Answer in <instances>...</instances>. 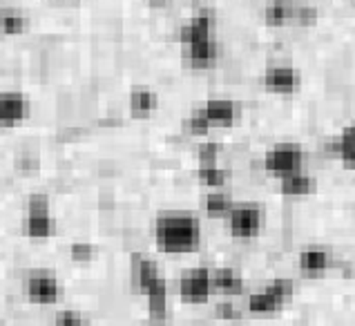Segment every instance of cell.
Listing matches in <instances>:
<instances>
[{
	"label": "cell",
	"instance_id": "1",
	"mask_svg": "<svg viewBox=\"0 0 355 326\" xmlns=\"http://www.w3.org/2000/svg\"><path fill=\"white\" fill-rule=\"evenodd\" d=\"M155 241L161 252H192L201 243V223L190 212H164L155 221Z\"/></svg>",
	"mask_w": 355,
	"mask_h": 326
},
{
	"label": "cell",
	"instance_id": "2",
	"mask_svg": "<svg viewBox=\"0 0 355 326\" xmlns=\"http://www.w3.org/2000/svg\"><path fill=\"white\" fill-rule=\"evenodd\" d=\"M293 293H295V284H293V280L277 277V280H272L266 289L255 291L250 295L248 311L252 315H272V313H277L286 302H291Z\"/></svg>",
	"mask_w": 355,
	"mask_h": 326
},
{
	"label": "cell",
	"instance_id": "3",
	"mask_svg": "<svg viewBox=\"0 0 355 326\" xmlns=\"http://www.w3.org/2000/svg\"><path fill=\"white\" fill-rule=\"evenodd\" d=\"M226 217L230 235L237 239H255L263 228V208L252 201L232 206Z\"/></svg>",
	"mask_w": 355,
	"mask_h": 326
},
{
	"label": "cell",
	"instance_id": "4",
	"mask_svg": "<svg viewBox=\"0 0 355 326\" xmlns=\"http://www.w3.org/2000/svg\"><path fill=\"white\" fill-rule=\"evenodd\" d=\"M304 148L297 144H277L263 155V168L275 177H286L293 172L304 170Z\"/></svg>",
	"mask_w": 355,
	"mask_h": 326
},
{
	"label": "cell",
	"instance_id": "5",
	"mask_svg": "<svg viewBox=\"0 0 355 326\" xmlns=\"http://www.w3.org/2000/svg\"><path fill=\"white\" fill-rule=\"evenodd\" d=\"M25 235L29 239H49L54 235V219L49 212V199L45 195H32L27 199Z\"/></svg>",
	"mask_w": 355,
	"mask_h": 326
},
{
	"label": "cell",
	"instance_id": "6",
	"mask_svg": "<svg viewBox=\"0 0 355 326\" xmlns=\"http://www.w3.org/2000/svg\"><path fill=\"white\" fill-rule=\"evenodd\" d=\"M25 295L29 302L40 304V307H49L56 304L63 295V284L49 271H32L25 280Z\"/></svg>",
	"mask_w": 355,
	"mask_h": 326
},
{
	"label": "cell",
	"instance_id": "7",
	"mask_svg": "<svg viewBox=\"0 0 355 326\" xmlns=\"http://www.w3.org/2000/svg\"><path fill=\"white\" fill-rule=\"evenodd\" d=\"M261 83L268 92H272V94L291 96V94H295V92L300 89L302 74L291 65H272V67L266 69V72H263Z\"/></svg>",
	"mask_w": 355,
	"mask_h": 326
},
{
	"label": "cell",
	"instance_id": "8",
	"mask_svg": "<svg viewBox=\"0 0 355 326\" xmlns=\"http://www.w3.org/2000/svg\"><path fill=\"white\" fill-rule=\"evenodd\" d=\"M179 293L188 304H206L212 295L210 268H192L179 282Z\"/></svg>",
	"mask_w": 355,
	"mask_h": 326
},
{
	"label": "cell",
	"instance_id": "9",
	"mask_svg": "<svg viewBox=\"0 0 355 326\" xmlns=\"http://www.w3.org/2000/svg\"><path fill=\"white\" fill-rule=\"evenodd\" d=\"M29 117V98L23 92H0V128H16Z\"/></svg>",
	"mask_w": 355,
	"mask_h": 326
},
{
	"label": "cell",
	"instance_id": "10",
	"mask_svg": "<svg viewBox=\"0 0 355 326\" xmlns=\"http://www.w3.org/2000/svg\"><path fill=\"white\" fill-rule=\"evenodd\" d=\"M201 114L206 117L210 128H228L239 117V105L230 98H208L204 105L199 108Z\"/></svg>",
	"mask_w": 355,
	"mask_h": 326
},
{
	"label": "cell",
	"instance_id": "11",
	"mask_svg": "<svg viewBox=\"0 0 355 326\" xmlns=\"http://www.w3.org/2000/svg\"><path fill=\"white\" fill-rule=\"evenodd\" d=\"M212 36H215V16L208 12L195 14L179 29V40L184 43V47L190 43H197V40L212 38Z\"/></svg>",
	"mask_w": 355,
	"mask_h": 326
},
{
	"label": "cell",
	"instance_id": "12",
	"mask_svg": "<svg viewBox=\"0 0 355 326\" xmlns=\"http://www.w3.org/2000/svg\"><path fill=\"white\" fill-rule=\"evenodd\" d=\"M210 286H212V293L232 298V295L243 293V277L239 271L224 266V268L210 271Z\"/></svg>",
	"mask_w": 355,
	"mask_h": 326
},
{
	"label": "cell",
	"instance_id": "13",
	"mask_svg": "<svg viewBox=\"0 0 355 326\" xmlns=\"http://www.w3.org/2000/svg\"><path fill=\"white\" fill-rule=\"evenodd\" d=\"M217 56H219V45H217L215 36L186 45V58H188V63H190L192 67L204 69V67L215 65Z\"/></svg>",
	"mask_w": 355,
	"mask_h": 326
},
{
	"label": "cell",
	"instance_id": "14",
	"mask_svg": "<svg viewBox=\"0 0 355 326\" xmlns=\"http://www.w3.org/2000/svg\"><path fill=\"white\" fill-rule=\"evenodd\" d=\"M295 7L293 0H268L263 5V23L268 27H286L295 18Z\"/></svg>",
	"mask_w": 355,
	"mask_h": 326
},
{
	"label": "cell",
	"instance_id": "15",
	"mask_svg": "<svg viewBox=\"0 0 355 326\" xmlns=\"http://www.w3.org/2000/svg\"><path fill=\"white\" fill-rule=\"evenodd\" d=\"M148 298V307H150V320H166V311H168V284L164 277H159L157 282H152L150 286L144 291Z\"/></svg>",
	"mask_w": 355,
	"mask_h": 326
},
{
	"label": "cell",
	"instance_id": "16",
	"mask_svg": "<svg viewBox=\"0 0 355 326\" xmlns=\"http://www.w3.org/2000/svg\"><path fill=\"white\" fill-rule=\"evenodd\" d=\"M29 29V18L18 7H0V34L23 36Z\"/></svg>",
	"mask_w": 355,
	"mask_h": 326
},
{
	"label": "cell",
	"instance_id": "17",
	"mask_svg": "<svg viewBox=\"0 0 355 326\" xmlns=\"http://www.w3.org/2000/svg\"><path fill=\"white\" fill-rule=\"evenodd\" d=\"M279 183H282L279 190L286 197H306V195H311V192H315V186H318L315 179H313L311 175H306L304 170L282 177Z\"/></svg>",
	"mask_w": 355,
	"mask_h": 326
},
{
	"label": "cell",
	"instance_id": "18",
	"mask_svg": "<svg viewBox=\"0 0 355 326\" xmlns=\"http://www.w3.org/2000/svg\"><path fill=\"white\" fill-rule=\"evenodd\" d=\"M331 268V252L324 248H306L300 252V271L309 275H322Z\"/></svg>",
	"mask_w": 355,
	"mask_h": 326
},
{
	"label": "cell",
	"instance_id": "19",
	"mask_svg": "<svg viewBox=\"0 0 355 326\" xmlns=\"http://www.w3.org/2000/svg\"><path fill=\"white\" fill-rule=\"evenodd\" d=\"M159 108V96L150 87H135L130 94V110L135 117H150Z\"/></svg>",
	"mask_w": 355,
	"mask_h": 326
},
{
	"label": "cell",
	"instance_id": "20",
	"mask_svg": "<svg viewBox=\"0 0 355 326\" xmlns=\"http://www.w3.org/2000/svg\"><path fill=\"white\" fill-rule=\"evenodd\" d=\"M135 268H132V280H135V286L144 293L152 282H157L161 277L157 261H152L148 257H141V255H135Z\"/></svg>",
	"mask_w": 355,
	"mask_h": 326
},
{
	"label": "cell",
	"instance_id": "21",
	"mask_svg": "<svg viewBox=\"0 0 355 326\" xmlns=\"http://www.w3.org/2000/svg\"><path fill=\"white\" fill-rule=\"evenodd\" d=\"M336 152L340 155L342 163L347 168H355V128L349 126L340 132V137L336 141Z\"/></svg>",
	"mask_w": 355,
	"mask_h": 326
},
{
	"label": "cell",
	"instance_id": "22",
	"mask_svg": "<svg viewBox=\"0 0 355 326\" xmlns=\"http://www.w3.org/2000/svg\"><path fill=\"white\" fill-rule=\"evenodd\" d=\"M204 206H206V212L210 217H226L230 212V208L235 206V201H232V197L228 195V192H224L219 188V190L208 192Z\"/></svg>",
	"mask_w": 355,
	"mask_h": 326
},
{
	"label": "cell",
	"instance_id": "23",
	"mask_svg": "<svg viewBox=\"0 0 355 326\" xmlns=\"http://www.w3.org/2000/svg\"><path fill=\"white\" fill-rule=\"evenodd\" d=\"M199 179L204 181L208 188L219 190V188L226 186L228 172L224 168H219L217 163H208V166H201V163H199Z\"/></svg>",
	"mask_w": 355,
	"mask_h": 326
},
{
	"label": "cell",
	"instance_id": "24",
	"mask_svg": "<svg viewBox=\"0 0 355 326\" xmlns=\"http://www.w3.org/2000/svg\"><path fill=\"white\" fill-rule=\"evenodd\" d=\"M186 130L190 132V135H195V137H204V135H208L210 123L206 121V117L197 110L186 119Z\"/></svg>",
	"mask_w": 355,
	"mask_h": 326
},
{
	"label": "cell",
	"instance_id": "25",
	"mask_svg": "<svg viewBox=\"0 0 355 326\" xmlns=\"http://www.w3.org/2000/svg\"><path fill=\"white\" fill-rule=\"evenodd\" d=\"M293 23L300 25V27H311L318 23V9L311 7V5H297L295 7V18H293Z\"/></svg>",
	"mask_w": 355,
	"mask_h": 326
},
{
	"label": "cell",
	"instance_id": "26",
	"mask_svg": "<svg viewBox=\"0 0 355 326\" xmlns=\"http://www.w3.org/2000/svg\"><path fill=\"white\" fill-rule=\"evenodd\" d=\"M56 326H87V320L80 311L67 309L56 315Z\"/></svg>",
	"mask_w": 355,
	"mask_h": 326
},
{
	"label": "cell",
	"instance_id": "27",
	"mask_svg": "<svg viewBox=\"0 0 355 326\" xmlns=\"http://www.w3.org/2000/svg\"><path fill=\"white\" fill-rule=\"evenodd\" d=\"M69 255H72L74 261H92L94 259V246L87 241H74L72 248H69Z\"/></svg>",
	"mask_w": 355,
	"mask_h": 326
},
{
	"label": "cell",
	"instance_id": "28",
	"mask_svg": "<svg viewBox=\"0 0 355 326\" xmlns=\"http://www.w3.org/2000/svg\"><path fill=\"white\" fill-rule=\"evenodd\" d=\"M219 159V146L217 144H206L199 148V163L208 166V163H217Z\"/></svg>",
	"mask_w": 355,
	"mask_h": 326
},
{
	"label": "cell",
	"instance_id": "29",
	"mask_svg": "<svg viewBox=\"0 0 355 326\" xmlns=\"http://www.w3.org/2000/svg\"><path fill=\"white\" fill-rule=\"evenodd\" d=\"M215 315H217V318H221V320H237L239 318V313H237L235 304H232V302H221V304H217Z\"/></svg>",
	"mask_w": 355,
	"mask_h": 326
},
{
	"label": "cell",
	"instance_id": "30",
	"mask_svg": "<svg viewBox=\"0 0 355 326\" xmlns=\"http://www.w3.org/2000/svg\"><path fill=\"white\" fill-rule=\"evenodd\" d=\"M45 3H54V5H72V3H80V0H45Z\"/></svg>",
	"mask_w": 355,
	"mask_h": 326
},
{
	"label": "cell",
	"instance_id": "31",
	"mask_svg": "<svg viewBox=\"0 0 355 326\" xmlns=\"http://www.w3.org/2000/svg\"><path fill=\"white\" fill-rule=\"evenodd\" d=\"M144 3H148V5H168V3H172V0H144Z\"/></svg>",
	"mask_w": 355,
	"mask_h": 326
},
{
	"label": "cell",
	"instance_id": "32",
	"mask_svg": "<svg viewBox=\"0 0 355 326\" xmlns=\"http://www.w3.org/2000/svg\"><path fill=\"white\" fill-rule=\"evenodd\" d=\"M144 326H166L164 320H150V324H144Z\"/></svg>",
	"mask_w": 355,
	"mask_h": 326
},
{
	"label": "cell",
	"instance_id": "33",
	"mask_svg": "<svg viewBox=\"0 0 355 326\" xmlns=\"http://www.w3.org/2000/svg\"><path fill=\"white\" fill-rule=\"evenodd\" d=\"M190 3H204V0H190Z\"/></svg>",
	"mask_w": 355,
	"mask_h": 326
}]
</instances>
